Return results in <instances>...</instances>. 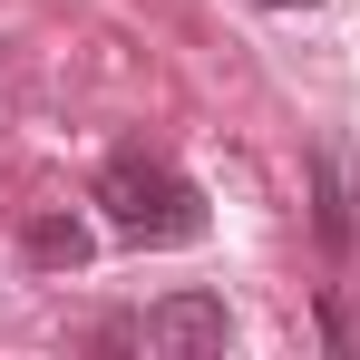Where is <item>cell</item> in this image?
<instances>
[{
	"label": "cell",
	"instance_id": "277c9868",
	"mask_svg": "<svg viewBox=\"0 0 360 360\" xmlns=\"http://www.w3.org/2000/svg\"><path fill=\"white\" fill-rule=\"evenodd\" d=\"M311 224H321V243H331V253H351V243H360V224H351V185H341V166H331V156H311Z\"/></svg>",
	"mask_w": 360,
	"mask_h": 360
},
{
	"label": "cell",
	"instance_id": "3957f363",
	"mask_svg": "<svg viewBox=\"0 0 360 360\" xmlns=\"http://www.w3.org/2000/svg\"><path fill=\"white\" fill-rule=\"evenodd\" d=\"M30 263H39V273H78V263H88V253H98V234H88V224H78V214H30Z\"/></svg>",
	"mask_w": 360,
	"mask_h": 360
},
{
	"label": "cell",
	"instance_id": "7a4b0ae2",
	"mask_svg": "<svg viewBox=\"0 0 360 360\" xmlns=\"http://www.w3.org/2000/svg\"><path fill=\"white\" fill-rule=\"evenodd\" d=\"M136 341L146 351H224L234 341V311H224V292H166V302H146Z\"/></svg>",
	"mask_w": 360,
	"mask_h": 360
},
{
	"label": "cell",
	"instance_id": "6da1fadb",
	"mask_svg": "<svg viewBox=\"0 0 360 360\" xmlns=\"http://www.w3.org/2000/svg\"><path fill=\"white\" fill-rule=\"evenodd\" d=\"M98 214H108L117 243H146V253L205 234V195H195L176 166H156V156H108V166H98Z\"/></svg>",
	"mask_w": 360,
	"mask_h": 360
}]
</instances>
